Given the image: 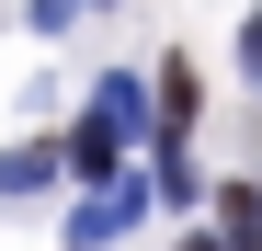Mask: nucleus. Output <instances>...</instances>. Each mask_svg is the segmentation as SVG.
<instances>
[{
  "mask_svg": "<svg viewBox=\"0 0 262 251\" xmlns=\"http://www.w3.org/2000/svg\"><path fill=\"white\" fill-rule=\"evenodd\" d=\"M137 205H148V183H125V172H114L92 205H69V251H114L125 228H137Z\"/></svg>",
  "mask_w": 262,
  "mask_h": 251,
  "instance_id": "f03ea898",
  "label": "nucleus"
},
{
  "mask_svg": "<svg viewBox=\"0 0 262 251\" xmlns=\"http://www.w3.org/2000/svg\"><path fill=\"white\" fill-rule=\"evenodd\" d=\"M216 251H262V194H251V183L228 194V228H216Z\"/></svg>",
  "mask_w": 262,
  "mask_h": 251,
  "instance_id": "39448f33",
  "label": "nucleus"
},
{
  "mask_svg": "<svg viewBox=\"0 0 262 251\" xmlns=\"http://www.w3.org/2000/svg\"><path fill=\"white\" fill-rule=\"evenodd\" d=\"M80 12H92V0H34V23H46V34H69Z\"/></svg>",
  "mask_w": 262,
  "mask_h": 251,
  "instance_id": "423d86ee",
  "label": "nucleus"
},
{
  "mask_svg": "<svg viewBox=\"0 0 262 251\" xmlns=\"http://www.w3.org/2000/svg\"><path fill=\"white\" fill-rule=\"evenodd\" d=\"M251 194H262V183H251Z\"/></svg>",
  "mask_w": 262,
  "mask_h": 251,
  "instance_id": "1a4fd4ad",
  "label": "nucleus"
},
{
  "mask_svg": "<svg viewBox=\"0 0 262 251\" xmlns=\"http://www.w3.org/2000/svg\"><path fill=\"white\" fill-rule=\"evenodd\" d=\"M137 137H148V80H103L92 114L69 126V149H57V160H69V172H92V183H114V160L137 149Z\"/></svg>",
  "mask_w": 262,
  "mask_h": 251,
  "instance_id": "f257e3e1",
  "label": "nucleus"
},
{
  "mask_svg": "<svg viewBox=\"0 0 262 251\" xmlns=\"http://www.w3.org/2000/svg\"><path fill=\"white\" fill-rule=\"evenodd\" d=\"M148 114L171 126V137H183V126L205 114V80H194V57H160V80H148Z\"/></svg>",
  "mask_w": 262,
  "mask_h": 251,
  "instance_id": "7ed1b4c3",
  "label": "nucleus"
},
{
  "mask_svg": "<svg viewBox=\"0 0 262 251\" xmlns=\"http://www.w3.org/2000/svg\"><path fill=\"white\" fill-rule=\"evenodd\" d=\"M183 251H216V240H183Z\"/></svg>",
  "mask_w": 262,
  "mask_h": 251,
  "instance_id": "6e6552de",
  "label": "nucleus"
},
{
  "mask_svg": "<svg viewBox=\"0 0 262 251\" xmlns=\"http://www.w3.org/2000/svg\"><path fill=\"white\" fill-rule=\"evenodd\" d=\"M57 172H69V160H57L46 137H34V149H0V194H12V205H23L34 183H57Z\"/></svg>",
  "mask_w": 262,
  "mask_h": 251,
  "instance_id": "20e7f679",
  "label": "nucleus"
},
{
  "mask_svg": "<svg viewBox=\"0 0 262 251\" xmlns=\"http://www.w3.org/2000/svg\"><path fill=\"white\" fill-rule=\"evenodd\" d=\"M239 69H251V92H262V12L239 23Z\"/></svg>",
  "mask_w": 262,
  "mask_h": 251,
  "instance_id": "0eeeda50",
  "label": "nucleus"
}]
</instances>
